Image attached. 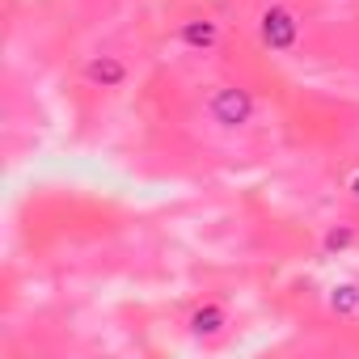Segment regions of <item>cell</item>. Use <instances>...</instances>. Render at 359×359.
<instances>
[{"mask_svg":"<svg viewBox=\"0 0 359 359\" xmlns=\"http://www.w3.org/2000/svg\"><path fill=\"white\" fill-rule=\"evenodd\" d=\"M81 76H85V85H93V89H123L127 76H131V68H127L123 55H89L85 68H81Z\"/></svg>","mask_w":359,"mask_h":359,"instance_id":"277c9868","label":"cell"},{"mask_svg":"<svg viewBox=\"0 0 359 359\" xmlns=\"http://www.w3.org/2000/svg\"><path fill=\"white\" fill-rule=\"evenodd\" d=\"M325 300H330V313H338L346 321L359 317V283H334Z\"/></svg>","mask_w":359,"mask_h":359,"instance_id":"8992f818","label":"cell"},{"mask_svg":"<svg viewBox=\"0 0 359 359\" xmlns=\"http://www.w3.org/2000/svg\"><path fill=\"white\" fill-rule=\"evenodd\" d=\"M346 191H351V195L359 199V173H355V177H351V182H346Z\"/></svg>","mask_w":359,"mask_h":359,"instance_id":"ba28073f","label":"cell"},{"mask_svg":"<svg viewBox=\"0 0 359 359\" xmlns=\"http://www.w3.org/2000/svg\"><path fill=\"white\" fill-rule=\"evenodd\" d=\"M229 325H233L229 304H224V300H216V296L199 300V304L187 313V334H191V338H199V342H216V338H224V334H229Z\"/></svg>","mask_w":359,"mask_h":359,"instance_id":"3957f363","label":"cell"},{"mask_svg":"<svg viewBox=\"0 0 359 359\" xmlns=\"http://www.w3.org/2000/svg\"><path fill=\"white\" fill-rule=\"evenodd\" d=\"M203 114L220 131H245L254 123V114H258V102H254V93L245 85H216L203 97Z\"/></svg>","mask_w":359,"mask_h":359,"instance_id":"6da1fadb","label":"cell"},{"mask_svg":"<svg viewBox=\"0 0 359 359\" xmlns=\"http://www.w3.org/2000/svg\"><path fill=\"white\" fill-rule=\"evenodd\" d=\"M258 39L271 55H292L300 47V13L283 0H271V5L258 9Z\"/></svg>","mask_w":359,"mask_h":359,"instance_id":"7a4b0ae2","label":"cell"},{"mask_svg":"<svg viewBox=\"0 0 359 359\" xmlns=\"http://www.w3.org/2000/svg\"><path fill=\"white\" fill-rule=\"evenodd\" d=\"M351 241H355V233H351V229H342V233H338V229H334V233H325V250H346Z\"/></svg>","mask_w":359,"mask_h":359,"instance_id":"52a82bcc","label":"cell"},{"mask_svg":"<svg viewBox=\"0 0 359 359\" xmlns=\"http://www.w3.org/2000/svg\"><path fill=\"white\" fill-rule=\"evenodd\" d=\"M220 39H224V30L212 18H191V22L177 26V43H182L187 51H195V55H212L220 47Z\"/></svg>","mask_w":359,"mask_h":359,"instance_id":"5b68a950","label":"cell"}]
</instances>
